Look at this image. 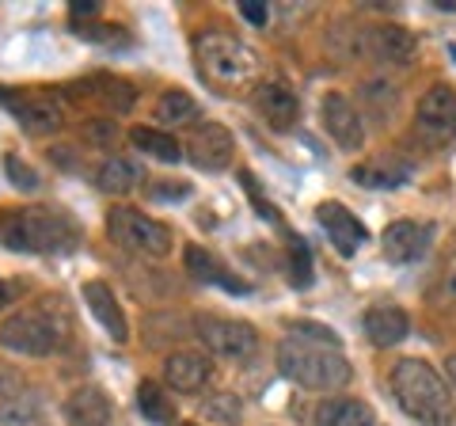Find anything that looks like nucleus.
<instances>
[{
	"instance_id": "nucleus-1",
	"label": "nucleus",
	"mask_w": 456,
	"mask_h": 426,
	"mask_svg": "<svg viewBox=\"0 0 456 426\" xmlns=\"http://www.w3.org/2000/svg\"><path fill=\"white\" fill-rule=\"evenodd\" d=\"M0 244L23 255H69L80 244V225L50 206L4 209L0 213Z\"/></svg>"
},
{
	"instance_id": "nucleus-2",
	"label": "nucleus",
	"mask_w": 456,
	"mask_h": 426,
	"mask_svg": "<svg viewBox=\"0 0 456 426\" xmlns=\"http://www.w3.org/2000/svg\"><path fill=\"white\" fill-rule=\"evenodd\" d=\"M278 369L281 377H289L293 385H301L308 392H338L354 377L350 358L338 347L312 343V339H301V335H285L278 343Z\"/></svg>"
},
{
	"instance_id": "nucleus-3",
	"label": "nucleus",
	"mask_w": 456,
	"mask_h": 426,
	"mask_svg": "<svg viewBox=\"0 0 456 426\" xmlns=\"http://www.w3.org/2000/svg\"><path fill=\"white\" fill-rule=\"evenodd\" d=\"M0 347L20 358H53L69 347V316L57 301H38L0 320Z\"/></svg>"
},
{
	"instance_id": "nucleus-4",
	"label": "nucleus",
	"mask_w": 456,
	"mask_h": 426,
	"mask_svg": "<svg viewBox=\"0 0 456 426\" xmlns=\"http://www.w3.org/2000/svg\"><path fill=\"white\" fill-rule=\"evenodd\" d=\"M392 392H395L399 407H403L411 419H419L422 426H445L456 411L449 385L441 381L437 369L422 358H403L392 369Z\"/></svg>"
},
{
	"instance_id": "nucleus-5",
	"label": "nucleus",
	"mask_w": 456,
	"mask_h": 426,
	"mask_svg": "<svg viewBox=\"0 0 456 426\" xmlns=\"http://www.w3.org/2000/svg\"><path fill=\"white\" fill-rule=\"evenodd\" d=\"M194 58L202 65V73L213 84H221V88H251V84H259V58L236 35H224V31L198 35Z\"/></svg>"
},
{
	"instance_id": "nucleus-6",
	"label": "nucleus",
	"mask_w": 456,
	"mask_h": 426,
	"mask_svg": "<svg viewBox=\"0 0 456 426\" xmlns=\"http://www.w3.org/2000/svg\"><path fill=\"white\" fill-rule=\"evenodd\" d=\"M107 233L118 248L145 255V259H164L171 251V244H175V236H171V229L164 221H156L134 206H114L107 213Z\"/></svg>"
},
{
	"instance_id": "nucleus-7",
	"label": "nucleus",
	"mask_w": 456,
	"mask_h": 426,
	"mask_svg": "<svg viewBox=\"0 0 456 426\" xmlns=\"http://www.w3.org/2000/svg\"><path fill=\"white\" fill-rule=\"evenodd\" d=\"M415 134L426 149H445L456 141V92L449 84H434L415 107Z\"/></svg>"
},
{
	"instance_id": "nucleus-8",
	"label": "nucleus",
	"mask_w": 456,
	"mask_h": 426,
	"mask_svg": "<svg viewBox=\"0 0 456 426\" xmlns=\"http://www.w3.org/2000/svg\"><path fill=\"white\" fill-rule=\"evenodd\" d=\"M198 339H202V347L209 354H217V358H251L255 347H259V332L251 328L244 320H228V316H198L194 324Z\"/></svg>"
},
{
	"instance_id": "nucleus-9",
	"label": "nucleus",
	"mask_w": 456,
	"mask_h": 426,
	"mask_svg": "<svg viewBox=\"0 0 456 426\" xmlns=\"http://www.w3.org/2000/svg\"><path fill=\"white\" fill-rule=\"evenodd\" d=\"M320 115H323L327 137H331L342 152H358L365 145V122H362V111H358V103H354L350 95L327 92Z\"/></svg>"
},
{
	"instance_id": "nucleus-10",
	"label": "nucleus",
	"mask_w": 456,
	"mask_h": 426,
	"mask_svg": "<svg viewBox=\"0 0 456 426\" xmlns=\"http://www.w3.org/2000/svg\"><path fill=\"white\" fill-rule=\"evenodd\" d=\"M0 103H8L27 134H57L65 126L61 103L46 92H0Z\"/></svg>"
},
{
	"instance_id": "nucleus-11",
	"label": "nucleus",
	"mask_w": 456,
	"mask_h": 426,
	"mask_svg": "<svg viewBox=\"0 0 456 426\" xmlns=\"http://www.w3.org/2000/svg\"><path fill=\"white\" fill-rule=\"evenodd\" d=\"M362 50L369 61L399 69V65H411V58L419 53V38L399 23H377L362 35Z\"/></svg>"
},
{
	"instance_id": "nucleus-12",
	"label": "nucleus",
	"mask_w": 456,
	"mask_h": 426,
	"mask_svg": "<svg viewBox=\"0 0 456 426\" xmlns=\"http://www.w3.org/2000/svg\"><path fill=\"white\" fill-rule=\"evenodd\" d=\"M232 152H236V141L228 134V126H221V122L194 126V134L187 141L191 164L202 168V172H224V168L232 164Z\"/></svg>"
},
{
	"instance_id": "nucleus-13",
	"label": "nucleus",
	"mask_w": 456,
	"mask_h": 426,
	"mask_svg": "<svg viewBox=\"0 0 456 426\" xmlns=\"http://www.w3.org/2000/svg\"><path fill=\"white\" fill-rule=\"evenodd\" d=\"M380 244L392 263H419L426 248L434 244V229L426 221H392L388 229H384Z\"/></svg>"
},
{
	"instance_id": "nucleus-14",
	"label": "nucleus",
	"mask_w": 456,
	"mask_h": 426,
	"mask_svg": "<svg viewBox=\"0 0 456 426\" xmlns=\"http://www.w3.org/2000/svg\"><path fill=\"white\" fill-rule=\"evenodd\" d=\"M350 179L358 183V187H369V191H395L411 179V164L395 152H377V156H369V160L354 164Z\"/></svg>"
},
{
	"instance_id": "nucleus-15",
	"label": "nucleus",
	"mask_w": 456,
	"mask_h": 426,
	"mask_svg": "<svg viewBox=\"0 0 456 426\" xmlns=\"http://www.w3.org/2000/svg\"><path fill=\"white\" fill-rule=\"evenodd\" d=\"M255 107H259V115L274 126V130H289L297 122V115H301V99H297V92L285 80H259L255 84Z\"/></svg>"
},
{
	"instance_id": "nucleus-16",
	"label": "nucleus",
	"mask_w": 456,
	"mask_h": 426,
	"mask_svg": "<svg viewBox=\"0 0 456 426\" xmlns=\"http://www.w3.org/2000/svg\"><path fill=\"white\" fill-rule=\"evenodd\" d=\"M164 377L175 392H187V396L202 392L213 377V362L202 350H175V354H167V362H164Z\"/></svg>"
},
{
	"instance_id": "nucleus-17",
	"label": "nucleus",
	"mask_w": 456,
	"mask_h": 426,
	"mask_svg": "<svg viewBox=\"0 0 456 426\" xmlns=\"http://www.w3.org/2000/svg\"><path fill=\"white\" fill-rule=\"evenodd\" d=\"M316 221L323 225V233L331 236V244L342 251V255H354L362 244H365V225L354 217V213L342 206V202H320L316 206Z\"/></svg>"
},
{
	"instance_id": "nucleus-18",
	"label": "nucleus",
	"mask_w": 456,
	"mask_h": 426,
	"mask_svg": "<svg viewBox=\"0 0 456 426\" xmlns=\"http://www.w3.org/2000/svg\"><path fill=\"white\" fill-rule=\"evenodd\" d=\"M84 301H88L92 316L99 320V328H103L114 343H126L130 339V320H126V312L118 305V297H114V290L107 286V282H84Z\"/></svg>"
},
{
	"instance_id": "nucleus-19",
	"label": "nucleus",
	"mask_w": 456,
	"mask_h": 426,
	"mask_svg": "<svg viewBox=\"0 0 456 426\" xmlns=\"http://www.w3.org/2000/svg\"><path fill=\"white\" fill-rule=\"evenodd\" d=\"M183 263H187L191 278L206 282V286H217V290H228V293H248V290H251L244 278H236V274L217 259V255H213L209 248H202V244H191L187 255H183Z\"/></svg>"
},
{
	"instance_id": "nucleus-20",
	"label": "nucleus",
	"mask_w": 456,
	"mask_h": 426,
	"mask_svg": "<svg viewBox=\"0 0 456 426\" xmlns=\"http://www.w3.org/2000/svg\"><path fill=\"white\" fill-rule=\"evenodd\" d=\"M114 415V407L107 400V392L99 385H84V389H73L65 400V419L69 426H107Z\"/></svg>"
},
{
	"instance_id": "nucleus-21",
	"label": "nucleus",
	"mask_w": 456,
	"mask_h": 426,
	"mask_svg": "<svg viewBox=\"0 0 456 426\" xmlns=\"http://www.w3.org/2000/svg\"><path fill=\"white\" fill-rule=\"evenodd\" d=\"M77 92L92 95L95 103H103L107 111H114V115H126L134 103H137V88L130 80L114 77V73H95V77H84L77 84Z\"/></svg>"
},
{
	"instance_id": "nucleus-22",
	"label": "nucleus",
	"mask_w": 456,
	"mask_h": 426,
	"mask_svg": "<svg viewBox=\"0 0 456 426\" xmlns=\"http://www.w3.org/2000/svg\"><path fill=\"white\" fill-rule=\"evenodd\" d=\"M362 328H365V335H369V343L373 347H395V343H403L407 339L411 320H407V312L395 308V305H373L365 312Z\"/></svg>"
},
{
	"instance_id": "nucleus-23",
	"label": "nucleus",
	"mask_w": 456,
	"mask_h": 426,
	"mask_svg": "<svg viewBox=\"0 0 456 426\" xmlns=\"http://www.w3.org/2000/svg\"><path fill=\"white\" fill-rule=\"evenodd\" d=\"M312 426H380L377 411L365 400H354V396H335V400H323Z\"/></svg>"
},
{
	"instance_id": "nucleus-24",
	"label": "nucleus",
	"mask_w": 456,
	"mask_h": 426,
	"mask_svg": "<svg viewBox=\"0 0 456 426\" xmlns=\"http://www.w3.org/2000/svg\"><path fill=\"white\" fill-rule=\"evenodd\" d=\"M141 179H145V168L134 156H107L95 168V187L103 194H130L141 187Z\"/></svg>"
},
{
	"instance_id": "nucleus-25",
	"label": "nucleus",
	"mask_w": 456,
	"mask_h": 426,
	"mask_svg": "<svg viewBox=\"0 0 456 426\" xmlns=\"http://www.w3.org/2000/svg\"><path fill=\"white\" fill-rule=\"evenodd\" d=\"M130 145L141 156H152V160H160V164H179L183 160V145L167 130H156V126H134Z\"/></svg>"
},
{
	"instance_id": "nucleus-26",
	"label": "nucleus",
	"mask_w": 456,
	"mask_h": 426,
	"mask_svg": "<svg viewBox=\"0 0 456 426\" xmlns=\"http://www.w3.org/2000/svg\"><path fill=\"white\" fill-rule=\"evenodd\" d=\"M156 122L160 126H191L198 122V103L183 88H167L156 99Z\"/></svg>"
},
{
	"instance_id": "nucleus-27",
	"label": "nucleus",
	"mask_w": 456,
	"mask_h": 426,
	"mask_svg": "<svg viewBox=\"0 0 456 426\" xmlns=\"http://www.w3.org/2000/svg\"><path fill=\"white\" fill-rule=\"evenodd\" d=\"M137 411L152 422H171L175 419V404L167 400V392L156 381H141L137 385Z\"/></svg>"
},
{
	"instance_id": "nucleus-28",
	"label": "nucleus",
	"mask_w": 456,
	"mask_h": 426,
	"mask_svg": "<svg viewBox=\"0 0 456 426\" xmlns=\"http://www.w3.org/2000/svg\"><path fill=\"white\" fill-rule=\"evenodd\" d=\"M285 259H289V278H293V286L305 290L308 282H312V255H308V248H305L301 236L289 233V248H285Z\"/></svg>"
},
{
	"instance_id": "nucleus-29",
	"label": "nucleus",
	"mask_w": 456,
	"mask_h": 426,
	"mask_svg": "<svg viewBox=\"0 0 456 426\" xmlns=\"http://www.w3.org/2000/svg\"><path fill=\"white\" fill-rule=\"evenodd\" d=\"M0 426H50V422L42 419V411L35 404L8 400V404H0Z\"/></svg>"
},
{
	"instance_id": "nucleus-30",
	"label": "nucleus",
	"mask_w": 456,
	"mask_h": 426,
	"mask_svg": "<svg viewBox=\"0 0 456 426\" xmlns=\"http://www.w3.org/2000/svg\"><path fill=\"white\" fill-rule=\"evenodd\" d=\"M362 99L377 111V115L388 119L392 107H395V88H392L388 80H365V84H362Z\"/></svg>"
},
{
	"instance_id": "nucleus-31",
	"label": "nucleus",
	"mask_w": 456,
	"mask_h": 426,
	"mask_svg": "<svg viewBox=\"0 0 456 426\" xmlns=\"http://www.w3.org/2000/svg\"><path fill=\"white\" fill-rule=\"evenodd\" d=\"M206 415L209 419H217V422H228V426H236L240 419H244V411H240V400L236 396H209L206 400Z\"/></svg>"
},
{
	"instance_id": "nucleus-32",
	"label": "nucleus",
	"mask_w": 456,
	"mask_h": 426,
	"mask_svg": "<svg viewBox=\"0 0 456 426\" xmlns=\"http://www.w3.org/2000/svg\"><path fill=\"white\" fill-rule=\"evenodd\" d=\"M4 172H8V179L12 183H16V187L20 191H27V194H31V191H38V176L31 172V168H27L23 164V156H16V152H8L4 156Z\"/></svg>"
},
{
	"instance_id": "nucleus-33",
	"label": "nucleus",
	"mask_w": 456,
	"mask_h": 426,
	"mask_svg": "<svg viewBox=\"0 0 456 426\" xmlns=\"http://www.w3.org/2000/svg\"><path fill=\"white\" fill-rule=\"evenodd\" d=\"M289 335L312 339V343H323V347H338V343H342V339H338L331 328H323V324H308V320H293V324H289Z\"/></svg>"
},
{
	"instance_id": "nucleus-34",
	"label": "nucleus",
	"mask_w": 456,
	"mask_h": 426,
	"mask_svg": "<svg viewBox=\"0 0 456 426\" xmlns=\"http://www.w3.org/2000/svg\"><path fill=\"white\" fill-rule=\"evenodd\" d=\"M84 137L92 141V145H110L114 137H118V130H114V122H103V119H92L84 122Z\"/></svg>"
},
{
	"instance_id": "nucleus-35",
	"label": "nucleus",
	"mask_w": 456,
	"mask_h": 426,
	"mask_svg": "<svg viewBox=\"0 0 456 426\" xmlns=\"http://www.w3.org/2000/svg\"><path fill=\"white\" fill-rule=\"evenodd\" d=\"M187 194H191L187 183H156V187H152L156 202H179V198H187Z\"/></svg>"
},
{
	"instance_id": "nucleus-36",
	"label": "nucleus",
	"mask_w": 456,
	"mask_h": 426,
	"mask_svg": "<svg viewBox=\"0 0 456 426\" xmlns=\"http://www.w3.org/2000/svg\"><path fill=\"white\" fill-rule=\"evenodd\" d=\"M240 16H244L251 27H263L270 12H266V4H263V0H240Z\"/></svg>"
},
{
	"instance_id": "nucleus-37",
	"label": "nucleus",
	"mask_w": 456,
	"mask_h": 426,
	"mask_svg": "<svg viewBox=\"0 0 456 426\" xmlns=\"http://www.w3.org/2000/svg\"><path fill=\"white\" fill-rule=\"evenodd\" d=\"M92 16H99V4H95V0H77V4H73V23L92 20Z\"/></svg>"
},
{
	"instance_id": "nucleus-38",
	"label": "nucleus",
	"mask_w": 456,
	"mask_h": 426,
	"mask_svg": "<svg viewBox=\"0 0 456 426\" xmlns=\"http://www.w3.org/2000/svg\"><path fill=\"white\" fill-rule=\"evenodd\" d=\"M445 373H449V381H452V389H456V354H449V358H445Z\"/></svg>"
},
{
	"instance_id": "nucleus-39",
	"label": "nucleus",
	"mask_w": 456,
	"mask_h": 426,
	"mask_svg": "<svg viewBox=\"0 0 456 426\" xmlns=\"http://www.w3.org/2000/svg\"><path fill=\"white\" fill-rule=\"evenodd\" d=\"M8 301H12V290H8V286H4V278H0V308H4V305H8Z\"/></svg>"
},
{
	"instance_id": "nucleus-40",
	"label": "nucleus",
	"mask_w": 456,
	"mask_h": 426,
	"mask_svg": "<svg viewBox=\"0 0 456 426\" xmlns=\"http://www.w3.org/2000/svg\"><path fill=\"white\" fill-rule=\"evenodd\" d=\"M445 426H456V411H452V419H449V422H445Z\"/></svg>"
},
{
	"instance_id": "nucleus-41",
	"label": "nucleus",
	"mask_w": 456,
	"mask_h": 426,
	"mask_svg": "<svg viewBox=\"0 0 456 426\" xmlns=\"http://www.w3.org/2000/svg\"><path fill=\"white\" fill-rule=\"evenodd\" d=\"M179 426H198V422H179Z\"/></svg>"
}]
</instances>
